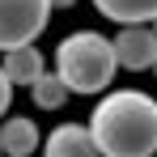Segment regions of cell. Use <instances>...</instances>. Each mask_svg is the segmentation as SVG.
<instances>
[{
  "instance_id": "cell-1",
  "label": "cell",
  "mask_w": 157,
  "mask_h": 157,
  "mask_svg": "<svg viewBox=\"0 0 157 157\" xmlns=\"http://www.w3.org/2000/svg\"><path fill=\"white\" fill-rule=\"evenodd\" d=\"M89 136L102 157H153L157 153V98L144 89H110L89 110Z\"/></svg>"
},
{
  "instance_id": "cell-2",
  "label": "cell",
  "mask_w": 157,
  "mask_h": 157,
  "mask_svg": "<svg viewBox=\"0 0 157 157\" xmlns=\"http://www.w3.org/2000/svg\"><path fill=\"white\" fill-rule=\"evenodd\" d=\"M51 59H55V77L64 81L72 94H106L110 81H115V72H119L115 47L98 30L64 34Z\"/></svg>"
},
{
  "instance_id": "cell-3",
  "label": "cell",
  "mask_w": 157,
  "mask_h": 157,
  "mask_svg": "<svg viewBox=\"0 0 157 157\" xmlns=\"http://www.w3.org/2000/svg\"><path fill=\"white\" fill-rule=\"evenodd\" d=\"M51 0H0V51L34 43L51 21Z\"/></svg>"
},
{
  "instance_id": "cell-4",
  "label": "cell",
  "mask_w": 157,
  "mask_h": 157,
  "mask_svg": "<svg viewBox=\"0 0 157 157\" xmlns=\"http://www.w3.org/2000/svg\"><path fill=\"white\" fill-rule=\"evenodd\" d=\"M110 47H115L119 68H128V72H144V68H153V59H157V34H153L149 21L119 26L115 38H110Z\"/></svg>"
},
{
  "instance_id": "cell-5",
  "label": "cell",
  "mask_w": 157,
  "mask_h": 157,
  "mask_svg": "<svg viewBox=\"0 0 157 157\" xmlns=\"http://www.w3.org/2000/svg\"><path fill=\"white\" fill-rule=\"evenodd\" d=\"M43 157H102L85 123H55L43 136Z\"/></svg>"
},
{
  "instance_id": "cell-6",
  "label": "cell",
  "mask_w": 157,
  "mask_h": 157,
  "mask_svg": "<svg viewBox=\"0 0 157 157\" xmlns=\"http://www.w3.org/2000/svg\"><path fill=\"white\" fill-rule=\"evenodd\" d=\"M43 144V132L30 115H4L0 119V153L4 157H30Z\"/></svg>"
},
{
  "instance_id": "cell-7",
  "label": "cell",
  "mask_w": 157,
  "mask_h": 157,
  "mask_svg": "<svg viewBox=\"0 0 157 157\" xmlns=\"http://www.w3.org/2000/svg\"><path fill=\"white\" fill-rule=\"evenodd\" d=\"M0 68H4V77H9L13 89H17V85L30 89V81H38L43 72H47V59H43V51H38L34 43H26V47H9V51H0Z\"/></svg>"
},
{
  "instance_id": "cell-8",
  "label": "cell",
  "mask_w": 157,
  "mask_h": 157,
  "mask_svg": "<svg viewBox=\"0 0 157 157\" xmlns=\"http://www.w3.org/2000/svg\"><path fill=\"white\" fill-rule=\"evenodd\" d=\"M94 9L115 26H136L157 17V0H94Z\"/></svg>"
},
{
  "instance_id": "cell-9",
  "label": "cell",
  "mask_w": 157,
  "mask_h": 157,
  "mask_svg": "<svg viewBox=\"0 0 157 157\" xmlns=\"http://www.w3.org/2000/svg\"><path fill=\"white\" fill-rule=\"evenodd\" d=\"M30 98H34L38 110H59V106L72 98V89L55 77V72H43L38 81H30Z\"/></svg>"
},
{
  "instance_id": "cell-10",
  "label": "cell",
  "mask_w": 157,
  "mask_h": 157,
  "mask_svg": "<svg viewBox=\"0 0 157 157\" xmlns=\"http://www.w3.org/2000/svg\"><path fill=\"white\" fill-rule=\"evenodd\" d=\"M9 102H13V85H9V77H4V68H0V119L9 115Z\"/></svg>"
},
{
  "instance_id": "cell-11",
  "label": "cell",
  "mask_w": 157,
  "mask_h": 157,
  "mask_svg": "<svg viewBox=\"0 0 157 157\" xmlns=\"http://www.w3.org/2000/svg\"><path fill=\"white\" fill-rule=\"evenodd\" d=\"M77 0H51V9H72Z\"/></svg>"
},
{
  "instance_id": "cell-12",
  "label": "cell",
  "mask_w": 157,
  "mask_h": 157,
  "mask_svg": "<svg viewBox=\"0 0 157 157\" xmlns=\"http://www.w3.org/2000/svg\"><path fill=\"white\" fill-rule=\"evenodd\" d=\"M149 26H153V34H157V17H153V21H149Z\"/></svg>"
},
{
  "instance_id": "cell-13",
  "label": "cell",
  "mask_w": 157,
  "mask_h": 157,
  "mask_svg": "<svg viewBox=\"0 0 157 157\" xmlns=\"http://www.w3.org/2000/svg\"><path fill=\"white\" fill-rule=\"evenodd\" d=\"M153 72H157V59H153Z\"/></svg>"
},
{
  "instance_id": "cell-14",
  "label": "cell",
  "mask_w": 157,
  "mask_h": 157,
  "mask_svg": "<svg viewBox=\"0 0 157 157\" xmlns=\"http://www.w3.org/2000/svg\"><path fill=\"white\" fill-rule=\"evenodd\" d=\"M0 157H4V153H0Z\"/></svg>"
},
{
  "instance_id": "cell-15",
  "label": "cell",
  "mask_w": 157,
  "mask_h": 157,
  "mask_svg": "<svg viewBox=\"0 0 157 157\" xmlns=\"http://www.w3.org/2000/svg\"><path fill=\"white\" fill-rule=\"evenodd\" d=\"M153 157H157V153H153Z\"/></svg>"
}]
</instances>
